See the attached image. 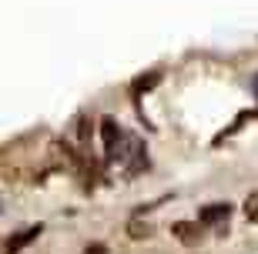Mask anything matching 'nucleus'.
<instances>
[{"mask_svg":"<svg viewBox=\"0 0 258 254\" xmlns=\"http://www.w3.org/2000/svg\"><path fill=\"white\" fill-rule=\"evenodd\" d=\"M245 217H248L251 224H258V194H248V198H245Z\"/></svg>","mask_w":258,"mask_h":254,"instance_id":"5","label":"nucleus"},{"mask_svg":"<svg viewBox=\"0 0 258 254\" xmlns=\"http://www.w3.org/2000/svg\"><path fill=\"white\" fill-rule=\"evenodd\" d=\"M87 254H104V247H91V251H87Z\"/></svg>","mask_w":258,"mask_h":254,"instance_id":"9","label":"nucleus"},{"mask_svg":"<svg viewBox=\"0 0 258 254\" xmlns=\"http://www.w3.org/2000/svg\"><path fill=\"white\" fill-rule=\"evenodd\" d=\"M127 231H131L134 241H141V237H151V227L141 224V221H131V224H127Z\"/></svg>","mask_w":258,"mask_h":254,"instance_id":"6","label":"nucleus"},{"mask_svg":"<svg viewBox=\"0 0 258 254\" xmlns=\"http://www.w3.org/2000/svg\"><path fill=\"white\" fill-rule=\"evenodd\" d=\"M171 234L178 237L181 244L195 247L201 241V234H205V231H201V224H195V221H174V224H171Z\"/></svg>","mask_w":258,"mask_h":254,"instance_id":"1","label":"nucleus"},{"mask_svg":"<svg viewBox=\"0 0 258 254\" xmlns=\"http://www.w3.org/2000/svg\"><path fill=\"white\" fill-rule=\"evenodd\" d=\"M251 91H255V97H258V74H255V80H251Z\"/></svg>","mask_w":258,"mask_h":254,"instance_id":"8","label":"nucleus"},{"mask_svg":"<svg viewBox=\"0 0 258 254\" xmlns=\"http://www.w3.org/2000/svg\"><path fill=\"white\" fill-rule=\"evenodd\" d=\"M158 84V74H151V77H141L138 84H134V94H141V91H148V87H154Z\"/></svg>","mask_w":258,"mask_h":254,"instance_id":"7","label":"nucleus"},{"mask_svg":"<svg viewBox=\"0 0 258 254\" xmlns=\"http://www.w3.org/2000/svg\"><path fill=\"white\" fill-rule=\"evenodd\" d=\"M228 217H231V204L225 201V204H208V207H201L198 221H201V224H225Z\"/></svg>","mask_w":258,"mask_h":254,"instance_id":"2","label":"nucleus"},{"mask_svg":"<svg viewBox=\"0 0 258 254\" xmlns=\"http://www.w3.org/2000/svg\"><path fill=\"white\" fill-rule=\"evenodd\" d=\"M101 137H104V147L111 151L117 141H121V127H117V121H111V117H104L101 121Z\"/></svg>","mask_w":258,"mask_h":254,"instance_id":"3","label":"nucleus"},{"mask_svg":"<svg viewBox=\"0 0 258 254\" xmlns=\"http://www.w3.org/2000/svg\"><path fill=\"white\" fill-rule=\"evenodd\" d=\"M37 234H40V227H27V231H20V237H14V241H10V244H7V251H10V254H14V251H20V247L27 244V241H34Z\"/></svg>","mask_w":258,"mask_h":254,"instance_id":"4","label":"nucleus"}]
</instances>
